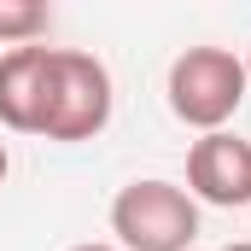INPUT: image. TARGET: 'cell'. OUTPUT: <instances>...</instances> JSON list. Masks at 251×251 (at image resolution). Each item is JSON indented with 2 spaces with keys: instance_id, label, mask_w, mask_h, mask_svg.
Returning a JSON list of instances; mask_svg holds the SVG:
<instances>
[{
  "instance_id": "obj_4",
  "label": "cell",
  "mask_w": 251,
  "mask_h": 251,
  "mask_svg": "<svg viewBox=\"0 0 251 251\" xmlns=\"http://www.w3.org/2000/svg\"><path fill=\"white\" fill-rule=\"evenodd\" d=\"M187 193H193V204L246 210L251 204V140L228 134V128L199 134L187 146Z\"/></svg>"
},
{
  "instance_id": "obj_5",
  "label": "cell",
  "mask_w": 251,
  "mask_h": 251,
  "mask_svg": "<svg viewBox=\"0 0 251 251\" xmlns=\"http://www.w3.org/2000/svg\"><path fill=\"white\" fill-rule=\"evenodd\" d=\"M53 105V47H12L0 53V123L18 134H41Z\"/></svg>"
},
{
  "instance_id": "obj_8",
  "label": "cell",
  "mask_w": 251,
  "mask_h": 251,
  "mask_svg": "<svg viewBox=\"0 0 251 251\" xmlns=\"http://www.w3.org/2000/svg\"><path fill=\"white\" fill-rule=\"evenodd\" d=\"M70 251H117V246H100V240H88V246H70Z\"/></svg>"
},
{
  "instance_id": "obj_9",
  "label": "cell",
  "mask_w": 251,
  "mask_h": 251,
  "mask_svg": "<svg viewBox=\"0 0 251 251\" xmlns=\"http://www.w3.org/2000/svg\"><path fill=\"white\" fill-rule=\"evenodd\" d=\"M222 251H251V240H234V246H222Z\"/></svg>"
},
{
  "instance_id": "obj_3",
  "label": "cell",
  "mask_w": 251,
  "mask_h": 251,
  "mask_svg": "<svg viewBox=\"0 0 251 251\" xmlns=\"http://www.w3.org/2000/svg\"><path fill=\"white\" fill-rule=\"evenodd\" d=\"M111 70L82 53V47H53V105H47V140H94L100 128L111 123Z\"/></svg>"
},
{
  "instance_id": "obj_10",
  "label": "cell",
  "mask_w": 251,
  "mask_h": 251,
  "mask_svg": "<svg viewBox=\"0 0 251 251\" xmlns=\"http://www.w3.org/2000/svg\"><path fill=\"white\" fill-rule=\"evenodd\" d=\"M246 82H251V47H246Z\"/></svg>"
},
{
  "instance_id": "obj_2",
  "label": "cell",
  "mask_w": 251,
  "mask_h": 251,
  "mask_svg": "<svg viewBox=\"0 0 251 251\" xmlns=\"http://www.w3.org/2000/svg\"><path fill=\"white\" fill-rule=\"evenodd\" d=\"M111 234L117 251H187L199 240V204L176 181H128L111 199Z\"/></svg>"
},
{
  "instance_id": "obj_7",
  "label": "cell",
  "mask_w": 251,
  "mask_h": 251,
  "mask_svg": "<svg viewBox=\"0 0 251 251\" xmlns=\"http://www.w3.org/2000/svg\"><path fill=\"white\" fill-rule=\"evenodd\" d=\"M6 170H12V152H6V140H0V181H6Z\"/></svg>"
},
{
  "instance_id": "obj_6",
  "label": "cell",
  "mask_w": 251,
  "mask_h": 251,
  "mask_svg": "<svg viewBox=\"0 0 251 251\" xmlns=\"http://www.w3.org/2000/svg\"><path fill=\"white\" fill-rule=\"evenodd\" d=\"M47 29H53V12H47L41 0H0V41L35 47Z\"/></svg>"
},
{
  "instance_id": "obj_1",
  "label": "cell",
  "mask_w": 251,
  "mask_h": 251,
  "mask_svg": "<svg viewBox=\"0 0 251 251\" xmlns=\"http://www.w3.org/2000/svg\"><path fill=\"white\" fill-rule=\"evenodd\" d=\"M164 94H170V111H176L187 128L216 134V128L246 105V94H251L246 59L228 53V47H187V53H176V64H170Z\"/></svg>"
}]
</instances>
